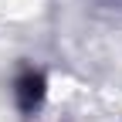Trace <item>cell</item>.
I'll list each match as a JSON object with an SVG mask.
<instances>
[{
  "instance_id": "1",
  "label": "cell",
  "mask_w": 122,
  "mask_h": 122,
  "mask_svg": "<svg viewBox=\"0 0 122 122\" xmlns=\"http://www.w3.org/2000/svg\"><path fill=\"white\" fill-rule=\"evenodd\" d=\"M44 95H48V81L37 68H24L17 78H14V98H17V109L24 115H34L41 109Z\"/></svg>"
}]
</instances>
